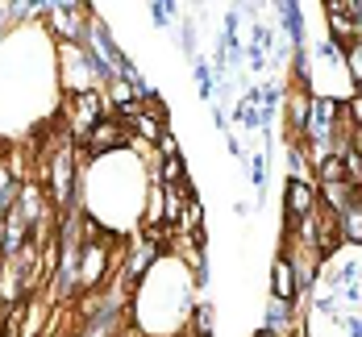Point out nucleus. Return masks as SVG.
Segmentation results:
<instances>
[{
	"instance_id": "nucleus-1",
	"label": "nucleus",
	"mask_w": 362,
	"mask_h": 337,
	"mask_svg": "<svg viewBox=\"0 0 362 337\" xmlns=\"http://www.w3.org/2000/svg\"><path fill=\"white\" fill-rule=\"evenodd\" d=\"M46 196H50L59 217H71L79 204V162H75L71 142L46 154Z\"/></svg>"
},
{
	"instance_id": "nucleus-2",
	"label": "nucleus",
	"mask_w": 362,
	"mask_h": 337,
	"mask_svg": "<svg viewBox=\"0 0 362 337\" xmlns=\"http://www.w3.org/2000/svg\"><path fill=\"white\" fill-rule=\"evenodd\" d=\"M112 233H105L100 242H83V254H79V300L96 296L109 288V271H112Z\"/></svg>"
},
{
	"instance_id": "nucleus-3",
	"label": "nucleus",
	"mask_w": 362,
	"mask_h": 337,
	"mask_svg": "<svg viewBox=\"0 0 362 337\" xmlns=\"http://www.w3.org/2000/svg\"><path fill=\"white\" fill-rule=\"evenodd\" d=\"M50 30L63 37V46H83L88 42V25H92V13L88 4H50L46 13Z\"/></svg>"
},
{
	"instance_id": "nucleus-4",
	"label": "nucleus",
	"mask_w": 362,
	"mask_h": 337,
	"mask_svg": "<svg viewBox=\"0 0 362 337\" xmlns=\"http://www.w3.org/2000/svg\"><path fill=\"white\" fill-rule=\"evenodd\" d=\"M109 117V100L100 92H83V96H67V134L88 138L100 121Z\"/></svg>"
},
{
	"instance_id": "nucleus-5",
	"label": "nucleus",
	"mask_w": 362,
	"mask_h": 337,
	"mask_svg": "<svg viewBox=\"0 0 362 337\" xmlns=\"http://www.w3.org/2000/svg\"><path fill=\"white\" fill-rule=\"evenodd\" d=\"M83 146L92 158H105V154H117L121 146H134V129L125 125V121H117V117H105L88 138H83Z\"/></svg>"
},
{
	"instance_id": "nucleus-6",
	"label": "nucleus",
	"mask_w": 362,
	"mask_h": 337,
	"mask_svg": "<svg viewBox=\"0 0 362 337\" xmlns=\"http://www.w3.org/2000/svg\"><path fill=\"white\" fill-rule=\"evenodd\" d=\"M317 208H321V191H317V184H313V179H288V187H284V213H288V225L308 221Z\"/></svg>"
},
{
	"instance_id": "nucleus-7",
	"label": "nucleus",
	"mask_w": 362,
	"mask_h": 337,
	"mask_svg": "<svg viewBox=\"0 0 362 337\" xmlns=\"http://www.w3.org/2000/svg\"><path fill=\"white\" fill-rule=\"evenodd\" d=\"M321 8H325V25H329V37L333 42H341V46L358 42V25L350 17V0H325Z\"/></svg>"
},
{
	"instance_id": "nucleus-8",
	"label": "nucleus",
	"mask_w": 362,
	"mask_h": 337,
	"mask_svg": "<svg viewBox=\"0 0 362 337\" xmlns=\"http://www.w3.org/2000/svg\"><path fill=\"white\" fill-rule=\"evenodd\" d=\"M284 121H288V138L291 142H304L308 134V121H313V92H291L288 96V109H284Z\"/></svg>"
},
{
	"instance_id": "nucleus-9",
	"label": "nucleus",
	"mask_w": 362,
	"mask_h": 337,
	"mask_svg": "<svg viewBox=\"0 0 362 337\" xmlns=\"http://www.w3.org/2000/svg\"><path fill=\"white\" fill-rule=\"evenodd\" d=\"M262 333H271V337L300 333V325H296V304H284V300L271 296V304L262 308Z\"/></svg>"
},
{
	"instance_id": "nucleus-10",
	"label": "nucleus",
	"mask_w": 362,
	"mask_h": 337,
	"mask_svg": "<svg viewBox=\"0 0 362 337\" xmlns=\"http://www.w3.org/2000/svg\"><path fill=\"white\" fill-rule=\"evenodd\" d=\"M271 296L284 300V304H300V288H296V271H291V262L279 254L275 266H271Z\"/></svg>"
},
{
	"instance_id": "nucleus-11",
	"label": "nucleus",
	"mask_w": 362,
	"mask_h": 337,
	"mask_svg": "<svg viewBox=\"0 0 362 337\" xmlns=\"http://www.w3.org/2000/svg\"><path fill=\"white\" fill-rule=\"evenodd\" d=\"M279 21H284V34L296 50H308V42H304V8L296 4V0H284L279 4Z\"/></svg>"
},
{
	"instance_id": "nucleus-12",
	"label": "nucleus",
	"mask_w": 362,
	"mask_h": 337,
	"mask_svg": "<svg viewBox=\"0 0 362 337\" xmlns=\"http://www.w3.org/2000/svg\"><path fill=\"white\" fill-rule=\"evenodd\" d=\"M337 225H341V242L346 246H362V191L350 200V208L337 217Z\"/></svg>"
},
{
	"instance_id": "nucleus-13",
	"label": "nucleus",
	"mask_w": 362,
	"mask_h": 337,
	"mask_svg": "<svg viewBox=\"0 0 362 337\" xmlns=\"http://www.w3.org/2000/svg\"><path fill=\"white\" fill-rule=\"evenodd\" d=\"M192 79H196V92H200V100H213V96H217V75H213V63H204V59H192Z\"/></svg>"
},
{
	"instance_id": "nucleus-14",
	"label": "nucleus",
	"mask_w": 362,
	"mask_h": 337,
	"mask_svg": "<svg viewBox=\"0 0 362 337\" xmlns=\"http://www.w3.org/2000/svg\"><path fill=\"white\" fill-rule=\"evenodd\" d=\"M337 304H341V296H337V292H333L329 283H317V292H313V308H317L321 317H329V321H341Z\"/></svg>"
},
{
	"instance_id": "nucleus-15",
	"label": "nucleus",
	"mask_w": 362,
	"mask_h": 337,
	"mask_svg": "<svg viewBox=\"0 0 362 337\" xmlns=\"http://www.w3.org/2000/svg\"><path fill=\"white\" fill-rule=\"evenodd\" d=\"M42 317H46L42 300L30 296V304H25V321H21V333H17V337H42V333H46V329H42Z\"/></svg>"
},
{
	"instance_id": "nucleus-16",
	"label": "nucleus",
	"mask_w": 362,
	"mask_h": 337,
	"mask_svg": "<svg viewBox=\"0 0 362 337\" xmlns=\"http://www.w3.org/2000/svg\"><path fill=\"white\" fill-rule=\"evenodd\" d=\"M217 54H225V63H229V67H238V63L246 59V42H242L238 34H221Z\"/></svg>"
},
{
	"instance_id": "nucleus-17",
	"label": "nucleus",
	"mask_w": 362,
	"mask_h": 337,
	"mask_svg": "<svg viewBox=\"0 0 362 337\" xmlns=\"http://www.w3.org/2000/svg\"><path fill=\"white\" fill-rule=\"evenodd\" d=\"M175 13H180V4H171V0H154V4H150V21H154L158 30H171V25H175Z\"/></svg>"
},
{
	"instance_id": "nucleus-18",
	"label": "nucleus",
	"mask_w": 362,
	"mask_h": 337,
	"mask_svg": "<svg viewBox=\"0 0 362 337\" xmlns=\"http://www.w3.org/2000/svg\"><path fill=\"white\" fill-rule=\"evenodd\" d=\"M313 54H317V59H325V63H341V67H346V46H341V42H333L329 34L313 46Z\"/></svg>"
},
{
	"instance_id": "nucleus-19",
	"label": "nucleus",
	"mask_w": 362,
	"mask_h": 337,
	"mask_svg": "<svg viewBox=\"0 0 362 337\" xmlns=\"http://www.w3.org/2000/svg\"><path fill=\"white\" fill-rule=\"evenodd\" d=\"M192 333L213 337V304H196L192 308Z\"/></svg>"
},
{
	"instance_id": "nucleus-20",
	"label": "nucleus",
	"mask_w": 362,
	"mask_h": 337,
	"mask_svg": "<svg viewBox=\"0 0 362 337\" xmlns=\"http://www.w3.org/2000/svg\"><path fill=\"white\" fill-rule=\"evenodd\" d=\"M183 158H167L163 167H158V179H163V187H183Z\"/></svg>"
},
{
	"instance_id": "nucleus-21",
	"label": "nucleus",
	"mask_w": 362,
	"mask_h": 337,
	"mask_svg": "<svg viewBox=\"0 0 362 337\" xmlns=\"http://www.w3.org/2000/svg\"><path fill=\"white\" fill-rule=\"evenodd\" d=\"M250 187L258 191V196L267 191V150L250 154Z\"/></svg>"
},
{
	"instance_id": "nucleus-22",
	"label": "nucleus",
	"mask_w": 362,
	"mask_h": 337,
	"mask_svg": "<svg viewBox=\"0 0 362 337\" xmlns=\"http://www.w3.org/2000/svg\"><path fill=\"white\" fill-rule=\"evenodd\" d=\"M271 42H275V34H271V30H267V25L254 17V21H250V50H262V54H271V50H275Z\"/></svg>"
},
{
	"instance_id": "nucleus-23",
	"label": "nucleus",
	"mask_w": 362,
	"mask_h": 337,
	"mask_svg": "<svg viewBox=\"0 0 362 337\" xmlns=\"http://www.w3.org/2000/svg\"><path fill=\"white\" fill-rule=\"evenodd\" d=\"M346 71L354 83H362V42H350L346 46Z\"/></svg>"
},
{
	"instance_id": "nucleus-24",
	"label": "nucleus",
	"mask_w": 362,
	"mask_h": 337,
	"mask_svg": "<svg viewBox=\"0 0 362 337\" xmlns=\"http://www.w3.org/2000/svg\"><path fill=\"white\" fill-rule=\"evenodd\" d=\"M341 112H346V121H350V129L354 134H362V92H354L346 105H341Z\"/></svg>"
},
{
	"instance_id": "nucleus-25",
	"label": "nucleus",
	"mask_w": 362,
	"mask_h": 337,
	"mask_svg": "<svg viewBox=\"0 0 362 337\" xmlns=\"http://www.w3.org/2000/svg\"><path fill=\"white\" fill-rule=\"evenodd\" d=\"M246 63H250L254 75H262L267 71V63H271V54H262V50H250V46H246Z\"/></svg>"
},
{
	"instance_id": "nucleus-26",
	"label": "nucleus",
	"mask_w": 362,
	"mask_h": 337,
	"mask_svg": "<svg viewBox=\"0 0 362 337\" xmlns=\"http://www.w3.org/2000/svg\"><path fill=\"white\" fill-rule=\"evenodd\" d=\"M238 30H242V8H229L221 21V34H238Z\"/></svg>"
},
{
	"instance_id": "nucleus-27",
	"label": "nucleus",
	"mask_w": 362,
	"mask_h": 337,
	"mask_svg": "<svg viewBox=\"0 0 362 337\" xmlns=\"http://www.w3.org/2000/svg\"><path fill=\"white\" fill-rule=\"evenodd\" d=\"M337 325L346 329V337H362V317H341Z\"/></svg>"
},
{
	"instance_id": "nucleus-28",
	"label": "nucleus",
	"mask_w": 362,
	"mask_h": 337,
	"mask_svg": "<svg viewBox=\"0 0 362 337\" xmlns=\"http://www.w3.org/2000/svg\"><path fill=\"white\" fill-rule=\"evenodd\" d=\"M180 37H183V50L192 54V42H196V25H192V21H183V25H180Z\"/></svg>"
},
{
	"instance_id": "nucleus-29",
	"label": "nucleus",
	"mask_w": 362,
	"mask_h": 337,
	"mask_svg": "<svg viewBox=\"0 0 362 337\" xmlns=\"http://www.w3.org/2000/svg\"><path fill=\"white\" fill-rule=\"evenodd\" d=\"M337 296L346 300V304H362V288H358V283H354V288H341Z\"/></svg>"
},
{
	"instance_id": "nucleus-30",
	"label": "nucleus",
	"mask_w": 362,
	"mask_h": 337,
	"mask_svg": "<svg viewBox=\"0 0 362 337\" xmlns=\"http://www.w3.org/2000/svg\"><path fill=\"white\" fill-rule=\"evenodd\" d=\"M225 146H229L233 158H246V146H242V138H238V134H229V142H225Z\"/></svg>"
},
{
	"instance_id": "nucleus-31",
	"label": "nucleus",
	"mask_w": 362,
	"mask_h": 337,
	"mask_svg": "<svg viewBox=\"0 0 362 337\" xmlns=\"http://www.w3.org/2000/svg\"><path fill=\"white\" fill-rule=\"evenodd\" d=\"M0 34H4V8H0Z\"/></svg>"
},
{
	"instance_id": "nucleus-32",
	"label": "nucleus",
	"mask_w": 362,
	"mask_h": 337,
	"mask_svg": "<svg viewBox=\"0 0 362 337\" xmlns=\"http://www.w3.org/2000/svg\"><path fill=\"white\" fill-rule=\"evenodd\" d=\"M254 337H271V333H262V329H258V333H254Z\"/></svg>"
},
{
	"instance_id": "nucleus-33",
	"label": "nucleus",
	"mask_w": 362,
	"mask_h": 337,
	"mask_svg": "<svg viewBox=\"0 0 362 337\" xmlns=\"http://www.w3.org/2000/svg\"><path fill=\"white\" fill-rule=\"evenodd\" d=\"M358 92H362V83H358Z\"/></svg>"
},
{
	"instance_id": "nucleus-34",
	"label": "nucleus",
	"mask_w": 362,
	"mask_h": 337,
	"mask_svg": "<svg viewBox=\"0 0 362 337\" xmlns=\"http://www.w3.org/2000/svg\"><path fill=\"white\" fill-rule=\"evenodd\" d=\"M0 308H4V304H0Z\"/></svg>"
}]
</instances>
